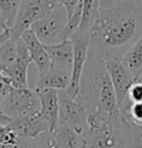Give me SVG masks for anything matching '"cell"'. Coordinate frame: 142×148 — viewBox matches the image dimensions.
Returning <instances> with one entry per match:
<instances>
[{
    "mask_svg": "<svg viewBox=\"0 0 142 148\" xmlns=\"http://www.w3.org/2000/svg\"><path fill=\"white\" fill-rule=\"evenodd\" d=\"M142 37V1L118 0L99 9L91 28L89 53L99 57H120Z\"/></svg>",
    "mask_w": 142,
    "mask_h": 148,
    "instance_id": "6da1fadb",
    "label": "cell"
},
{
    "mask_svg": "<svg viewBox=\"0 0 142 148\" xmlns=\"http://www.w3.org/2000/svg\"><path fill=\"white\" fill-rule=\"evenodd\" d=\"M77 99L84 105L88 115H99L112 122L122 120L120 104L104 60L89 52Z\"/></svg>",
    "mask_w": 142,
    "mask_h": 148,
    "instance_id": "7a4b0ae2",
    "label": "cell"
},
{
    "mask_svg": "<svg viewBox=\"0 0 142 148\" xmlns=\"http://www.w3.org/2000/svg\"><path fill=\"white\" fill-rule=\"evenodd\" d=\"M84 140V148H128L130 137L123 115L121 122H112L99 115H88Z\"/></svg>",
    "mask_w": 142,
    "mask_h": 148,
    "instance_id": "3957f363",
    "label": "cell"
},
{
    "mask_svg": "<svg viewBox=\"0 0 142 148\" xmlns=\"http://www.w3.org/2000/svg\"><path fill=\"white\" fill-rule=\"evenodd\" d=\"M68 19L67 9L62 4L53 3L50 10L30 28L43 45H55L69 39L67 36Z\"/></svg>",
    "mask_w": 142,
    "mask_h": 148,
    "instance_id": "277c9868",
    "label": "cell"
},
{
    "mask_svg": "<svg viewBox=\"0 0 142 148\" xmlns=\"http://www.w3.org/2000/svg\"><path fill=\"white\" fill-rule=\"evenodd\" d=\"M40 99L35 89L32 87H13L4 96L1 112L15 119L24 115H33L40 112Z\"/></svg>",
    "mask_w": 142,
    "mask_h": 148,
    "instance_id": "5b68a950",
    "label": "cell"
},
{
    "mask_svg": "<svg viewBox=\"0 0 142 148\" xmlns=\"http://www.w3.org/2000/svg\"><path fill=\"white\" fill-rule=\"evenodd\" d=\"M58 125L67 127L80 134L88 128V113L78 99H74L66 90L59 91V118Z\"/></svg>",
    "mask_w": 142,
    "mask_h": 148,
    "instance_id": "8992f818",
    "label": "cell"
},
{
    "mask_svg": "<svg viewBox=\"0 0 142 148\" xmlns=\"http://www.w3.org/2000/svg\"><path fill=\"white\" fill-rule=\"evenodd\" d=\"M70 39L73 42L74 56H73V67H72V79H70V85L66 90L72 97L76 99L80 90V80L84 71V66L87 63L89 51V43H91V31L86 32H74L70 36Z\"/></svg>",
    "mask_w": 142,
    "mask_h": 148,
    "instance_id": "52a82bcc",
    "label": "cell"
},
{
    "mask_svg": "<svg viewBox=\"0 0 142 148\" xmlns=\"http://www.w3.org/2000/svg\"><path fill=\"white\" fill-rule=\"evenodd\" d=\"M53 5L52 0H22L15 22L10 28L11 38L18 39L37 21L44 16Z\"/></svg>",
    "mask_w": 142,
    "mask_h": 148,
    "instance_id": "ba28073f",
    "label": "cell"
},
{
    "mask_svg": "<svg viewBox=\"0 0 142 148\" xmlns=\"http://www.w3.org/2000/svg\"><path fill=\"white\" fill-rule=\"evenodd\" d=\"M104 63H106V67L110 72L114 92H116L118 104L121 106L127 95L128 89L137 77L123 65L122 58H120V57H107V58H104Z\"/></svg>",
    "mask_w": 142,
    "mask_h": 148,
    "instance_id": "9c48e42d",
    "label": "cell"
},
{
    "mask_svg": "<svg viewBox=\"0 0 142 148\" xmlns=\"http://www.w3.org/2000/svg\"><path fill=\"white\" fill-rule=\"evenodd\" d=\"M9 127L20 138H35L40 134L50 132V125L47 119L39 113L33 115L19 116L11 120Z\"/></svg>",
    "mask_w": 142,
    "mask_h": 148,
    "instance_id": "30bf717a",
    "label": "cell"
},
{
    "mask_svg": "<svg viewBox=\"0 0 142 148\" xmlns=\"http://www.w3.org/2000/svg\"><path fill=\"white\" fill-rule=\"evenodd\" d=\"M32 57L29 49L26 47L24 39L20 37L18 38V57H16L14 65L8 70V75L10 77L14 87H29L28 70L32 66Z\"/></svg>",
    "mask_w": 142,
    "mask_h": 148,
    "instance_id": "8fae6325",
    "label": "cell"
},
{
    "mask_svg": "<svg viewBox=\"0 0 142 148\" xmlns=\"http://www.w3.org/2000/svg\"><path fill=\"white\" fill-rule=\"evenodd\" d=\"M72 71L63 69L52 63L48 71L43 75H38L34 84V89H55V90H67L70 85Z\"/></svg>",
    "mask_w": 142,
    "mask_h": 148,
    "instance_id": "7c38bea8",
    "label": "cell"
},
{
    "mask_svg": "<svg viewBox=\"0 0 142 148\" xmlns=\"http://www.w3.org/2000/svg\"><path fill=\"white\" fill-rule=\"evenodd\" d=\"M22 38L24 39L25 45L28 47L33 65L37 67L38 75H43L44 72L48 71V69L52 65V61H50L48 53L45 51L44 45L39 41V38L35 36V33L33 32L32 28L23 32Z\"/></svg>",
    "mask_w": 142,
    "mask_h": 148,
    "instance_id": "4fadbf2b",
    "label": "cell"
},
{
    "mask_svg": "<svg viewBox=\"0 0 142 148\" xmlns=\"http://www.w3.org/2000/svg\"><path fill=\"white\" fill-rule=\"evenodd\" d=\"M40 99V114L47 119L50 125V132H54L58 127L59 118V90L55 89H38Z\"/></svg>",
    "mask_w": 142,
    "mask_h": 148,
    "instance_id": "5bb4252c",
    "label": "cell"
},
{
    "mask_svg": "<svg viewBox=\"0 0 142 148\" xmlns=\"http://www.w3.org/2000/svg\"><path fill=\"white\" fill-rule=\"evenodd\" d=\"M44 47L52 63L72 71L74 56L72 39H66V41L55 43V45H44Z\"/></svg>",
    "mask_w": 142,
    "mask_h": 148,
    "instance_id": "9a60e30c",
    "label": "cell"
},
{
    "mask_svg": "<svg viewBox=\"0 0 142 148\" xmlns=\"http://www.w3.org/2000/svg\"><path fill=\"white\" fill-rule=\"evenodd\" d=\"M50 140L54 148H84L86 146L83 134L62 125L50 132Z\"/></svg>",
    "mask_w": 142,
    "mask_h": 148,
    "instance_id": "2e32d148",
    "label": "cell"
},
{
    "mask_svg": "<svg viewBox=\"0 0 142 148\" xmlns=\"http://www.w3.org/2000/svg\"><path fill=\"white\" fill-rule=\"evenodd\" d=\"M122 62L136 77L142 75V37L122 56Z\"/></svg>",
    "mask_w": 142,
    "mask_h": 148,
    "instance_id": "e0dca14e",
    "label": "cell"
},
{
    "mask_svg": "<svg viewBox=\"0 0 142 148\" xmlns=\"http://www.w3.org/2000/svg\"><path fill=\"white\" fill-rule=\"evenodd\" d=\"M16 57H18V39L10 37L0 46V62L5 72H8V70L14 65Z\"/></svg>",
    "mask_w": 142,
    "mask_h": 148,
    "instance_id": "ac0fdd59",
    "label": "cell"
},
{
    "mask_svg": "<svg viewBox=\"0 0 142 148\" xmlns=\"http://www.w3.org/2000/svg\"><path fill=\"white\" fill-rule=\"evenodd\" d=\"M98 12H99V0H83V16L79 28L77 31H91Z\"/></svg>",
    "mask_w": 142,
    "mask_h": 148,
    "instance_id": "d6986e66",
    "label": "cell"
},
{
    "mask_svg": "<svg viewBox=\"0 0 142 148\" xmlns=\"http://www.w3.org/2000/svg\"><path fill=\"white\" fill-rule=\"evenodd\" d=\"M20 4L22 0H0V10L3 13L8 28H11L14 24Z\"/></svg>",
    "mask_w": 142,
    "mask_h": 148,
    "instance_id": "ffe728a7",
    "label": "cell"
},
{
    "mask_svg": "<svg viewBox=\"0 0 142 148\" xmlns=\"http://www.w3.org/2000/svg\"><path fill=\"white\" fill-rule=\"evenodd\" d=\"M124 118V116H123ZM126 120V125L128 129V148H142V125H137L130 120Z\"/></svg>",
    "mask_w": 142,
    "mask_h": 148,
    "instance_id": "44dd1931",
    "label": "cell"
},
{
    "mask_svg": "<svg viewBox=\"0 0 142 148\" xmlns=\"http://www.w3.org/2000/svg\"><path fill=\"white\" fill-rule=\"evenodd\" d=\"M20 140V137L9 125L0 124V146H13Z\"/></svg>",
    "mask_w": 142,
    "mask_h": 148,
    "instance_id": "7402d4cb",
    "label": "cell"
},
{
    "mask_svg": "<svg viewBox=\"0 0 142 148\" xmlns=\"http://www.w3.org/2000/svg\"><path fill=\"white\" fill-rule=\"evenodd\" d=\"M28 148H54L50 140V132H45L35 138H30Z\"/></svg>",
    "mask_w": 142,
    "mask_h": 148,
    "instance_id": "603a6c76",
    "label": "cell"
},
{
    "mask_svg": "<svg viewBox=\"0 0 142 148\" xmlns=\"http://www.w3.org/2000/svg\"><path fill=\"white\" fill-rule=\"evenodd\" d=\"M13 87L14 86H13V82L8 73L5 71L0 72V96H3V97L6 96Z\"/></svg>",
    "mask_w": 142,
    "mask_h": 148,
    "instance_id": "cb8c5ba5",
    "label": "cell"
},
{
    "mask_svg": "<svg viewBox=\"0 0 142 148\" xmlns=\"http://www.w3.org/2000/svg\"><path fill=\"white\" fill-rule=\"evenodd\" d=\"M53 3H58V4H62L64 8L67 9V13H68V18H70V15L73 14L74 9L77 8V5L79 4L80 0H52Z\"/></svg>",
    "mask_w": 142,
    "mask_h": 148,
    "instance_id": "d4e9b609",
    "label": "cell"
},
{
    "mask_svg": "<svg viewBox=\"0 0 142 148\" xmlns=\"http://www.w3.org/2000/svg\"><path fill=\"white\" fill-rule=\"evenodd\" d=\"M118 0H99V9H106L108 6L113 5Z\"/></svg>",
    "mask_w": 142,
    "mask_h": 148,
    "instance_id": "484cf974",
    "label": "cell"
},
{
    "mask_svg": "<svg viewBox=\"0 0 142 148\" xmlns=\"http://www.w3.org/2000/svg\"><path fill=\"white\" fill-rule=\"evenodd\" d=\"M10 37H11V32H10V29H6L3 33H0V46L4 43L6 39H9Z\"/></svg>",
    "mask_w": 142,
    "mask_h": 148,
    "instance_id": "4316f807",
    "label": "cell"
},
{
    "mask_svg": "<svg viewBox=\"0 0 142 148\" xmlns=\"http://www.w3.org/2000/svg\"><path fill=\"white\" fill-rule=\"evenodd\" d=\"M6 29H10V28H8V25H6V23L4 21V16H3V13L0 10V33H3Z\"/></svg>",
    "mask_w": 142,
    "mask_h": 148,
    "instance_id": "83f0119b",
    "label": "cell"
},
{
    "mask_svg": "<svg viewBox=\"0 0 142 148\" xmlns=\"http://www.w3.org/2000/svg\"><path fill=\"white\" fill-rule=\"evenodd\" d=\"M3 101H4V97L0 96V112H1V109H3Z\"/></svg>",
    "mask_w": 142,
    "mask_h": 148,
    "instance_id": "f1b7e54d",
    "label": "cell"
},
{
    "mask_svg": "<svg viewBox=\"0 0 142 148\" xmlns=\"http://www.w3.org/2000/svg\"><path fill=\"white\" fill-rule=\"evenodd\" d=\"M3 71H5V70H4V67H3L1 62H0V72H3Z\"/></svg>",
    "mask_w": 142,
    "mask_h": 148,
    "instance_id": "f546056e",
    "label": "cell"
},
{
    "mask_svg": "<svg viewBox=\"0 0 142 148\" xmlns=\"http://www.w3.org/2000/svg\"><path fill=\"white\" fill-rule=\"evenodd\" d=\"M140 1H142V0H140Z\"/></svg>",
    "mask_w": 142,
    "mask_h": 148,
    "instance_id": "4dcf8cb0",
    "label": "cell"
}]
</instances>
